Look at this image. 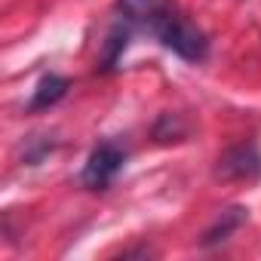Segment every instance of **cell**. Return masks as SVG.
Instances as JSON below:
<instances>
[{
  "label": "cell",
  "instance_id": "cell-1",
  "mask_svg": "<svg viewBox=\"0 0 261 261\" xmlns=\"http://www.w3.org/2000/svg\"><path fill=\"white\" fill-rule=\"evenodd\" d=\"M114 13L136 34L154 37L160 46L175 53L178 59L200 65L209 56L206 34L172 4V0H117Z\"/></svg>",
  "mask_w": 261,
  "mask_h": 261
},
{
  "label": "cell",
  "instance_id": "cell-2",
  "mask_svg": "<svg viewBox=\"0 0 261 261\" xmlns=\"http://www.w3.org/2000/svg\"><path fill=\"white\" fill-rule=\"evenodd\" d=\"M126 166V151L117 145V142H101L92 148V154L86 157L83 163V172H80V185L89 188V191H105Z\"/></svg>",
  "mask_w": 261,
  "mask_h": 261
},
{
  "label": "cell",
  "instance_id": "cell-3",
  "mask_svg": "<svg viewBox=\"0 0 261 261\" xmlns=\"http://www.w3.org/2000/svg\"><path fill=\"white\" fill-rule=\"evenodd\" d=\"M258 175H261V151L252 142L227 148L215 163V178L224 181H252Z\"/></svg>",
  "mask_w": 261,
  "mask_h": 261
},
{
  "label": "cell",
  "instance_id": "cell-4",
  "mask_svg": "<svg viewBox=\"0 0 261 261\" xmlns=\"http://www.w3.org/2000/svg\"><path fill=\"white\" fill-rule=\"evenodd\" d=\"M71 89V80L62 77V74H43L31 92V101H28V111H46L53 105H59Z\"/></svg>",
  "mask_w": 261,
  "mask_h": 261
},
{
  "label": "cell",
  "instance_id": "cell-5",
  "mask_svg": "<svg viewBox=\"0 0 261 261\" xmlns=\"http://www.w3.org/2000/svg\"><path fill=\"white\" fill-rule=\"evenodd\" d=\"M133 37H136V31L129 28L126 22H120V19L114 22V28L105 37V49H101V71L105 74L120 65V59H123V53H126V46H129V40H133Z\"/></svg>",
  "mask_w": 261,
  "mask_h": 261
},
{
  "label": "cell",
  "instance_id": "cell-6",
  "mask_svg": "<svg viewBox=\"0 0 261 261\" xmlns=\"http://www.w3.org/2000/svg\"><path fill=\"white\" fill-rule=\"evenodd\" d=\"M246 221V209L243 206H230V209H224L218 218H215V224L200 237V246H218V243H224L240 224Z\"/></svg>",
  "mask_w": 261,
  "mask_h": 261
}]
</instances>
